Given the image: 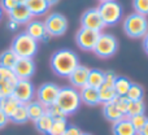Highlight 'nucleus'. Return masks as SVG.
Instances as JSON below:
<instances>
[{"instance_id":"obj_16","label":"nucleus","mask_w":148,"mask_h":135,"mask_svg":"<svg viewBox=\"0 0 148 135\" xmlns=\"http://www.w3.org/2000/svg\"><path fill=\"white\" fill-rule=\"evenodd\" d=\"M8 17H9V20L14 21L18 25H27V23L33 20V16L29 12V9L26 8L25 4L17 5L14 9H12L8 13Z\"/></svg>"},{"instance_id":"obj_36","label":"nucleus","mask_w":148,"mask_h":135,"mask_svg":"<svg viewBox=\"0 0 148 135\" xmlns=\"http://www.w3.org/2000/svg\"><path fill=\"white\" fill-rule=\"evenodd\" d=\"M17 5L18 4L16 3V0H0V7H1L3 12L9 13L10 10L14 9Z\"/></svg>"},{"instance_id":"obj_14","label":"nucleus","mask_w":148,"mask_h":135,"mask_svg":"<svg viewBox=\"0 0 148 135\" xmlns=\"http://www.w3.org/2000/svg\"><path fill=\"white\" fill-rule=\"evenodd\" d=\"M26 34L31 36L33 39H35L36 42H47L49 39V35L46 30L44 22L40 20H31L30 22L26 25Z\"/></svg>"},{"instance_id":"obj_31","label":"nucleus","mask_w":148,"mask_h":135,"mask_svg":"<svg viewBox=\"0 0 148 135\" xmlns=\"http://www.w3.org/2000/svg\"><path fill=\"white\" fill-rule=\"evenodd\" d=\"M68 122L66 118H59V120H53L52 122V126L49 129V131L47 133V135H62L65 133L68 127Z\"/></svg>"},{"instance_id":"obj_38","label":"nucleus","mask_w":148,"mask_h":135,"mask_svg":"<svg viewBox=\"0 0 148 135\" xmlns=\"http://www.w3.org/2000/svg\"><path fill=\"white\" fill-rule=\"evenodd\" d=\"M82 134V130L75 125H69L65 130V133L62 135H81Z\"/></svg>"},{"instance_id":"obj_3","label":"nucleus","mask_w":148,"mask_h":135,"mask_svg":"<svg viewBox=\"0 0 148 135\" xmlns=\"http://www.w3.org/2000/svg\"><path fill=\"white\" fill-rule=\"evenodd\" d=\"M81 97H79V91L72 86H64L60 87L59 96H57L56 104L59 108L64 112L65 116L74 114L81 107Z\"/></svg>"},{"instance_id":"obj_18","label":"nucleus","mask_w":148,"mask_h":135,"mask_svg":"<svg viewBox=\"0 0 148 135\" xmlns=\"http://www.w3.org/2000/svg\"><path fill=\"white\" fill-rule=\"evenodd\" d=\"M112 134L113 135H138V131L133 126L129 118H122L112 125Z\"/></svg>"},{"instance_id":"obj_10","label":"nucleus","mask_w":148,"mask_h":135,"mask_svg":"<svg viewBox=\"0 0 148 135\" xmlns=\"http://www.w3.org/2000/svg\"><path fill=\"white\" fill-rule=\"evenodd\" d=\"M100 33L90 29L81 27L75 34V43L82 51H94Z\"/></svg>"},{"instance_id":"obj_1","label":"nucleus","mask_w":148,"mask_h":135,"mask_svg":"<svg viewBox=\"0 0 148 135\" xmlns=\"http://www.w3.org/2000/svg\"><path fill=\"white\" fill-rule=\"evenodd\" d=\"M49 65L56 75L62 77V78H69L74 69L79 65V57L72 49H59L52 53Z\"/></svg>"},{"instance_id":"obj_15","label":"nucleus","mask_w":148,"mask_h":135,"mask_svg":"<svg viewBox=\"0 0 148 135\" xmlns=\"http://www.w3.org/2000/svg\"><path fill=\"white\" fill-rule=\"evenodd\" d=\"M88 73H90L88 68L79 64L69 75V82L72 83V87H74V88H83L84 86H87Z\"/></svg>"},{"instance_id":"obj_42","label":"nucleus","mask_w":148,"mask_h":135,"mask_svg":"<svg viewBox=\"0 0 148 135\" xmlns=\"http://www.w3.org/2000/svg\"><path fill=\"white\" fill-rule=\"evenodd\" d=\"M138 135H148V120H147L146 125L143 126V129H142V130L138 133Z\"/></svg>"},{"instance_id":"obj_30","label":"nucleus","mask_w":148,"mask_h":135,"mask_svg":"<svg viewBox=\"0 0 148 135\" xmlns=\"http://www.w3.org/2000/svg\"><path fill=\"white\" fill-rule=\"evenodd\" d=\"M146 112V104L144 101H130L127 108V112H126V118H131L134 116H139V114H144Z\"/></svg>"},{"instance_id":"obj_44","label":"nucleus","mask_w":148,"mask_h":135,"mask_svg":"<svg viewBox=\"0 0 148 135\" xmlns=\"http://www.w3.org/2000/svg\"><path fill=\"white\" fill-rule=\"evenodd\" d=\"M26 1L27 0H16V3H17L18 5H22V4H26Z\"/></svg>"},{"instance_id":"obj_29","label":"nucleus","mask_w":148,"mask_h":135,"mask_svg":"<svg viewBox=\"0 0 148 135\" xmlns=\"http://www.w3.org/2000/svg\"><path fill=\"white\" fill-rule=\"evenodd\" d=\"M130 101H142L144 97V88L143 86H140L139 83H131L130 88H129L127 94H126Z\"/></svg>"},{"instance_id":"obj_32","label":"nucleus","mask_w":148,"mask_h":135,"mask_svg":"<svg viewBox=\"0 0 148 135\" xmlns=\"http://www.w3.org/2000/svg\"><path fill=\"white\" fill-rule=\"evenodd\" d=\"M133 8L135 13L142 16H148V0H133Z\"/></svg>"},{"instance_id":"obj_45","label":"nucleus","mask_w":148,"mask_h":135,"mask_svg":"<svg viewBox=\"0 0 148 135\" xmlns=\"http://www.w3.org/2000/svg\"><path fill=\"white\" fill-rule=\"evenodd\" d=\"M1 18H3V9H1V7H0V21H1Z\"/></svg>"},{"instance_id":"obj_34","label":"nucleus","mask_w":148,"mask_h":135,"mask_svg":"<svg viewBox=\"0 0 148 135\" xmlns=\"http://www.w3.org/2000/svg\"><path fill=\"white\" fill-rule=\"evenodd\" d=\"M129 120H130V122L133 123V126L135 127V130L139 133V131L143 129V126L146 125L148 117H147L146 114H139V116H134V117L129 118Z\"/></svg>"},{"instance_id":"obj_26","label":"nucleus","mask_w":148,"mask_h":135,"mask_svg":"<svg viewBox=\"0 0 148 135\" xmlns=\"http://www.w3.org/2000/svg\"><path fill=\"white\" fill-rule=\"evenodd\" d=\"M131 83H133V82H131L129 78H126V77H118L117 75V79H116L114 84H113V88H114V91H116V95H117V96H126Z\"/></svg>"},{"instance_id":"obj_25","label":"nucleus","mask_w":148,"mask_h":135,"mask_svg":"<svg viewBox=\"0 0 148 135\" xmlns=\"http://www.w3.org/2000/svg\"><path fill=\"white\" fill-rule=\"evenodd\" d=\"M9 122L16 123V125H25L26 122H29V116H27V110H26L25 104H21L13 112V114L9 117Z\"/></svg>"},{"instance_id":"obj_35","label":"nucleus","mask_w":148,"mask_h":135,"mask_svg":"<svg viewBox=\"0 0 148 135\" xmlns=\"http://www.w3.org/2000/svg\"><path fill=\"white\" fill-rule=\"evenodd\" d=\"M114 104L117 105V108L123 113V116H126V112H127L129 104H130V100L126 96H117L114 99Z\"/></svg>"},{"instance_id":"obj_2","label":"nucleus","mask_w":148,"mask_h":135,"mask_svg":"<svg viewBox=\"0 0 148 135\" xmlns=\"http://www.w3.org/2000/svg\"><path fill=\"white\" fill-rule=\"evenodd\" d=\"M10 49L17 55L18 59H33L38 52V42L23 31L13 38Z\"/></svg>"},{"instance_id":"obj_22","label":"nucleus","mask_w":148,"mask_h":135,"mask_svg":"<svg viewBox=\"0 0 148 135\" xmlns=\"http://www.w3.org/2000/svg\"><path fill=\"white\" fill-rule=\"evenodd\" d=\"M20 105H21V103L18 101L12 94L0 99V109H1L8 117H10V116L13 114V112H14Z\"/></svg>"},{"instance_id":"obj_7","label":"nucleus","mask_w":148,"mask_h":135,"mask_svg":"<svg viewBox=\"0 0 148 135\" xmlns=\"http://www.w3.org/2000/svg\"><path fill=\"white\" fill-rule=\"evenodd\" d=\"M43 22L49 36H61L68 30L66 17L59 12H53L51 14H48Z\"/></svg>"},{"instance_id":"obj_8","label":"nucleus","mask_w":148,"mask_h":135,"mask_svg":"<svg viewBox=\"0 0 148 135\" xmlns=\"http://www.w3.org/2000/svg\"><path fill=\"white\" fill-rule=\"evenodd\" d=\"M35 87L30 79H18L14 84V88L12 91V95L21 103V104H27L33 101L35 96Z\"/></svg>"},{"instance_id":"obj_6","label":"nucleus","mask_w":148,"mask_h":135,"mask_svg":"<svg viewBox=\"0 0 148 135\" xmlns=\"http://www.w3.org/2000/svg\"><path fill=\"white\" fill-rule=\"evenodd\" d=\"M118 51V40L113 34L100 33L99 39L96 42V46L94 48V53L99 56L100 59H109L114 56L116 52Z\"/></svg>"},{"instance_id":"obj_19","label":"nucleus","mask_w":148,"mask_h":135,"mask_svg":"<svg viewBox=\"0 0 148 135\" xmlns=\"http://www.w3.org/2000/svg\"><path fill=\"white\" fill-rule=\"evenodd\" d=\"M25 5L33 17H40V16L46 14L51 7L47 0H27Z\"/></svg>"},{"instance_id":"obj_47","label":"nucleus","mask_w":148,"mask_h":135,"mask_svg":"<svg viewBox=\"0 0 148 135\" xmlns=\"http://www.w3.org/2000/svg\"><path fill=\"white\" fill-rule=\"evenodd\" d=\"M100 3H104V1H110V0H99Z\"/></svg>"},{"instance_id":"obj_9","label":"nucleus","mask_w":148,"mask_h":135,"mask_svg":"<svg viewBox=\"0 0 148 135\" xmlns=\"http://www.w3.org/2000/svg\"><path fill=\"white\" fill-rule=\"evenodd\" d=\"M59 91H60V87L56 83L46 82V83L40 84L38 87V90L35 91L36 100L47 108L56 103L57 96H59Z\"/></svg>"},{"instance_id":"obj_27","label":"nucleus","mask_w":148,"mask_h":135,"mask_svg":"<svg viewBox=\"0 0 148 135\" xmlns=\"http://www.w3.org/2000/svg\"><path fill=\"white\" fill-rule=\"evenodd\" d=\"M117 97L116 95V91L113 88V86H109V84H103L99 88V99L101 104H107V103L114 101V99Z\"/></svg>"},{"instance_id":"obj_41","label":"nucleus","mask_w":148,"mask_h":135,"mask_svg":"<svg viewBox=\"0 0 148 135\" xmlns=\"http://www.w3.org/2000/svg\"><path fill=\"white\" fill-rule=\"evenodd\" d=\"M142 44H143V49H144V52H146V53L148 55V33L146 34V35H144Z\"/></svg>"},{"instance_id":"obj_43","label":"nucleus","mask_w":148,"mask_h":135,"mask_svg":"<svg viewBox=\"0 0 148 135\" xmlns=\"http://www.w3.org/2000/svg\"><path fill=\"white\" fill-rule=\"evenodd\" d=\"M47 1H48V4H49V5H51V7H52V5L57 4V3H59L60 0H47Z\"/></svg>"},{"instance_id":"obj_11","label":"nucleus","mask_w":148,"mask_h":135,"mask_svg":"<svg viewBox=\"0 0 148 135\" xmlns=\"http://www.w3.org/2000/svg\"><path fill=\"white\" fill-rule=\"evenodd\" d=\"M81 27L95 30L99 33L105 27L97 8H91V9H87L86 12H83V14L81 16Z\"/></svg>"},{"instance_id":"obj_5","label":"nucleus","mask_w":148,"mask_h":135,"mask_svg":"<svg viewBox=\"0 0 148 135\" xmlns=\"http://www.w3.org/2000/svg\"><path fill=\"white\" fill-rule=\"evenodd\" d=\"M97 10H99L105 26H114L122 18V5L117 0L100 3Z\"/></svg>"},{"instance_id":"obj_4","label":"nucleus","mask_w":148,"mask_h":135,"mask_svg":"<svg viewBox=\"0 0 148 135\" xmlns=\"http://www.w3.org/2000/svg\"><path fill=\"white\" fill-rule=\"evenodd\" d=\"M123 31L129 38L139 39L144 38L148 33V20L146 16H142L139 13H130L123 21Z\"/></svg>"},{"instance_id":"obj_20","label":"nucleus","mask_w":148,"mask_h":135,"mask_svg":"<svg viewBox=\"0 0 148 135\" xmlns=\"http://www.w3.org/2000/svg\"><path fill=\"white\" fill-rule=\"evenodd\" d=\"M103 114H104L105 120L110 121L112 123L125 118L123 113L117 108V105L114 104V101H110V103L104 104V107H103Z\"/></svg>"},{"instance_id":"obj_46","label":"nucleus","mask_w":148,"mask_h":135,"mask_svg":"<svg viewBox=\"0 0 148 135\" xmlns=\"http://www.w3.org/2000/svg\"><path fill=\"white\" fill-rule=\"evenodd\" d=\"M81 135H92V134H90V133H82Z\"/></svg>"},{"instance_id":"obj_33","label":"nucleus","mask_w":148,"mask_h":135,"mask_svg":"<svg viewBox=\"0 0 148 135\" xmlns=\"http://www.w3.org/2000/svg\"><path fill=\"white\" fill-rule=\"evenodd\" d=\"M46 113L48 116H51L53 120H59V118H66V116L64 114V112H62L61 109L59 108V105L55 103V104L49 105V107L46 108Z\"/></svg>"},{"instance_id":"obj_37","label":"nucleus","mask_w":148,"mask_h":135,"mask_svg":"<svg viewBox=\"0 0 148 135\" xmlns=\"http://www.w3.org/2000/svg\"><path fill=\"white\" fill-rule=\"evenodd\" d=\"M104 74H105L104 83L105 84H109V86H113V84H114V82H116V79H117L116 73H114V71H112V70H109V71H104Z\"/></svg>"},{"instance_id":"obj_40","label":"nucleus","mask_w":148,"mask_h":135,"mask_svg":"<svg viewBox=\"0 0 148 135\" xmlns=\"http://www.w3.org/2000/svg\"><path fill=\"white\" fill-rule=\"evenodd\" d=\"M18 23H16L14 21H12V20H8V22H7V27L9 29V30H12V31H16L18 29Z\"/></svg>"},{"instance_id":"obj_13","label":"nucleus","mask_w":148,"mask_h":135,"mask_svg":"<svg viewBox=\"0 0 148 135\" xmlns=\"http://www.w3.org/2000/svg\"><path fill=\"white\" fill-rule=\"evenodd\" d=\"M17 81V77L10 69L0 66V99L12 94Z\"/></svg>"},{"instance_id":"obj_12","label":"nucleus","mask_w":148,"mask_h":135,"mask_svg":"<svg viewBox=\"0 0 148 135\" xmlns=\"http://www.w3.org/2000/svg\"><path fill=\"white\" fill-rule=\"evenodd\" d=\"M36 66L33 59H18L12 71L17 79H30L35 74Z\"/></svg>"},{"instance_id":"obj_39","label":"nucleus","mask_w":148,"mask_h":135,"mask_svg":"<svg viewBox=\"0 0 148 135\" xmlns=\"http://www.w3.org/2000/svg\"><path fill=\"white\" fill-rule=\"evenodd\" d=\"M8 123H9V117H8V116L5 114L1 109H0V130L4 129Z\"/></svg>"},{"instance_id":"obj_17","label":"nucleus","mask_w":148,"mask_h":135,"mask_svg":"<svg viewBox=\"0 0 148 135\" xmlns=\"http://www.w3.org/2000/svg\"><path fill=\"white\" fill-rule=\"evenodd\" d=\"M79 97H81L82 103L90 105V107H95V105L100 104L99 90L95 88V87L84 86L83 88H81V91H79Z\"/></svg>"},{"instance_id":"obj_28","label":"nucleus","mask_w":148,"mask_h":135,"mask_svg":"<svg viewBox=\"0 0 148 135\" xmlns=\"http://www.w3.org/2000/svg\"><path fill=\"white\" fill-rule=\"evenodd\" d=\"M52 122H53V118H52L51 116H48L47 113H44L40 118H38V120L34 122V126H35L38 133L47 135V133L49 131V129H51V126H52Z\"/></svg>"},{"instance_id":"obj_21","label":"nucleus","mask_w":148,"mask_h":135,"mask_svg":"<svg viewBox=\"0 0 148 135\" xmlns=\"http://www.w3.org/2000/svg\"><path fill=\"white\" fill-rule=\"evenodd\" d=\"M26 110H27L29 121L35 122L38 118H40L46 113V107L43 104H40L38 100H33V101L26 104Z\"/></svg>"},{"instance_id":"obj_24","label":"nucleus","mask_w":148,"mask_h":135,"mask_svg":"<svg viewBox=\"0 0 148 135\" xmlns=\"http://www.w3.org/2000/svg\"><path fill=\"white\" fill-rule=\"evenodd\" d=\"M17 60H18L17 55H16L12 49L10 48L5 49V51H3L1 53H0V66L12 70L14 64L17 62Z\"/></svg>"},{"instance_id":"obj_23","label":"nucleus","mask_w":148,"mask_h":135,"mask_svg":"<svg viewBox=\"0 0 148 135\" xmlns=\"http://www.w3.org/2000/svg\"><path fill=\"white\" fill-rule=\"evenodd\" d=\"M104 81H105L104 71L99 70V69H90L88 78H87V86L95 87V88L99 90L104 84Z\"/></svg>"}]
</instances>
